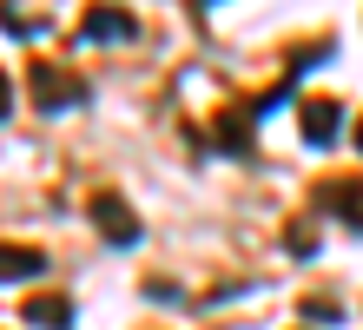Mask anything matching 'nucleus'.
<instances>
[{"label": "nucleus", "instance_id": "obj_5", "mask_svg": "<svg viewBox=\"0 0 363 330\" xmlns=\"http://www.w3.org/2000/svg\"><path fill=\"white\" fill-rule=\"evenodd\" d=\"M297 113H304V139L311 145H330L337 132H344V106H337V99H304Z\"/></svg>", "mask_w": 363, "mask_h": 330}, {"label": "nucleus", "instance_id": "obj_10", "mask_svg": "<svg viewBox=\"0 0 363 330\" xmlns=\"http://www.w3.org/2000/svg\"><path fill=\"white\" fill-rule=\"evenodd\" d=\"M284 251L311 258V251H317V231H311V225H291V231H284Z\"/></svg>", "mask_w": 363, "mask_h": 330}, {"label": "nucleus", "instance_id": "obj_9", "mask_svg": "<svg viewBox=\"0 0 363 330\" xmlns=\"http://www.w3.org/2000/svg\"><path fill=\"white\" fill-rule=\"evenodd\" d=\"M0 27H7V33H20V40H33V33H40V20H33L27 7H0Z\"/></svg>", "mask_w": 363, "mask_h": 330}, {"label": "nucleus", "instance_id": "obj_1", "mask_svg": "<svg viewBox=\"0 0 363 330\" xmlns=\"http://www.w3.org/2000/svg\"><path fill=\"white\" fill-rule=\"evenodd\" d=\"M27 86H33V113H73V106H86V79L53 66V60H33Z\"/></svg>", "mask_w": 363, "mask_h": 330}, {"label": "nucleus", "instance_id": "obj_12", "mask_svg": "<svg viewBox=\"0 0 363 330\" xmlns=\"http://www.w3.org/2000/svg\"><path fill=\"white\" fill-rule=\"evenodd\" d=\"M357 152H363V119H357Z\"/></svg>", "mask_w": 363, "mask_h": 330}, {"label": "nucleus", "instance_id": "obj_11", "mask_svg": "<svg viewBox=\"0 0 363 330\" xmlns=\"http://www.w3.org/2000/svg\"><path fill=\"white\" fill-rule=\"evenodd\" d=\"M13 113V86H7V73H0V119Z\"/></svg>", "mask_w": 363, "mask_h": 330}, {"label": "nucleus", "instance_id": "obj_4", "mask_svg": "<svg viewBox=\"0 0 363 330\" xmlns=\"http://www.w3.org/2000/svg\"><path fill=\"white\" fill-rule=\"evenodd\" d=\"M317 205L337 211L344 225H357V231H363V179H330L324 192H317Z\"/></svg>", "mask_w": 363, "mask_h": 330}, {"label": "nucleus", "instance_id": "obj_8", "mask_svg": "<svg viewBox=\"0 0 363 330\" xmlns=\"http://www.w3.org/2000/svg\"><path fill=\"white\" fill-rule=\"evenodd\" d=\"M33 271H47V251L40 245H0V284L33 277Z\"/></svg>", "mask_w": 363, "mask_h": 330}, {"label": "nucleus", "instance_id": "obj_6", "mask_svg": "<svg viewBox=\"0 0 363 330\" xmlns=\"http://www.w3.org/2000/svg\"><path fill=\"white\" fill-rule=\"evenodd\" d=\"M251 132H258V113H251V106H225L218 113V145L225 152H251Z\"/></svg>", "mask_w": 363, "mask_h": 330}, {"label": "nucleus", "instance_id": "obj_7", "mask_svg": "<svg viewBox=\"0 0 363 330\" xmlns=\"http://www.w3.org/2000/svg\"><path fill=\"white\" fill-rule=\"evenodd\" d=\"M27 324H40V330H73V304L60 297V291H40V297H27V311H20Z\"/></svg>", "mask_w": 363, "mask_h": 330}, {"label": "nucleus", "instance_id": "obj_3", "mask_svg": "<svg viewBox=\"0 0 363 330\" xmlns=\"http://www.w3.org/2000/svg\"><path fill=\"white\" fill-rule=\"evenodd\" d=\"M79 40H86V47H99V40H139V13H125V7H93L86 20H79Z\"/></svg>", "mask_w": 363, "mask_h": 330}, {"label": "nucleus", "instance_id": "obj_2", "mask_svg": "<svg viewBox=\"0 0 363 330\" xmlns=\"http://www.w3.org/2000/svg\"><path fill=\"white\" fill-rule=\"evenodd\" d=\"M93 225H99L106 245H139V218H133V205H125L119 192H99L93 198Z\"/></svg>", "mask_w": 363, "mask_h": 330}]
</instances>
